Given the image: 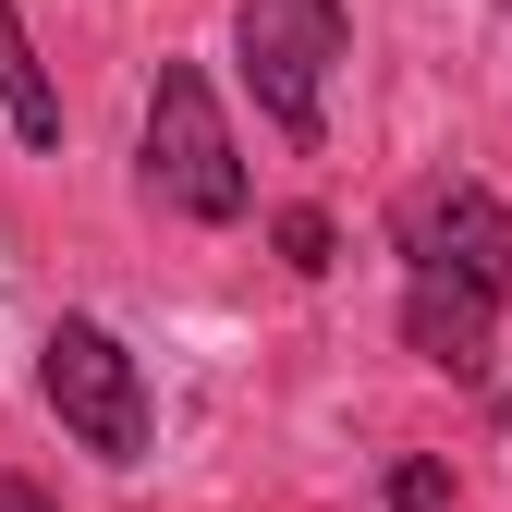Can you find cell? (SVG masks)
Returning <instances> with one entry per match:
<instances>
[{
  "label": "cell",
  "mask_w": 512,
  "mask_h": 512,
  "mask_svg": "<svg viewBox=\"0 0 512 512\" xmlns=\"http://www.w3.org/2000/svg\"><path fill=\"white\" fill-rule=\"evenodd\" d=\"M135 171H147V196H159L171 220H208V232L256 208V171H244V147H232V110H220V86L196 74V61H159Z\"/></svg>",
  "instance_id": "6da1fadb"
},
{
  "label": "cell",
  "mask_w": 512,
  "mask_h": 512,
  "mask_svg": "<svg viewBox=\"0 0 512 512\" xmlns=\"http://www.w3.org/2000/svg\"><path fill=\"white\" fill-rule=\"evenodd\" d=\"M354 49V13L342 0H232V74L256 86L281 147H317L330 135V74Z\"/></svg>",
  "instance_id": "7a4b0ae2"
},
{
  "label": "cell",
  "mask_w": 512,
  "mask_h": 512,
  "mask_svg": "<svg viewBox=\"0 0 512 512\" xmlns=\"http://www.w3.org/2000/svg\"><path fill=\"white\" fill-rule=\"evenodd\" d=\"M37 403L61 415V439H86L98 464H147V439H159L147 366L122 354L98 317H49V342H37Z\"/></svg>",
  "instance_id": "3957f363"
},
{
  "label": "cell",
  "mask_w": 512,
  "mask_h": 512,
  "mask_svg": "<svg viewBox=\"0 0 512 512\" xmlns=\"http://www.w3.org/2000/svg\"><path fill=\"white\" fill-rule=\"evenodd\" d=\"M391 256L403 269H464V281L512 293V208L476 171H427V183L391 196Z\"/></svg>",
  "instance_id": "277c9868"
},
{
  "label": "cell",
  "mask_w": 512,
  "mask_h": 512,
  "mask_svg": "<svg viewBox=\"0 0 512 512\" xmlns=\"http://www.w3.org/2000/svg\"><path fill=\"white\" fill-rule=\"evenodd\" d=\"M500 305H512V293H488V281H464V269H403V342H415L439 378H488Z\"/></svg>",
  "instance_id": "5b68a950"
},
{
  "label": "cell",
  "mask_w": 512,
  "mask_h": 512,
  "mask_svg": "<svg viewBox=\"0 0 512 512\" xmlns=\"http://www.w3.org/2000/svg\"><path fill=\"white\" fill-rule=\"evenodd\" d=\"M0 122L49 159L61 147V86H49V61H37V37H25V13L0 0Z\"/></svg>",
  "instance_id": "8992f818"
},
{
  "label": "cell",
  "mask_w": 512,
  "mask_h": 512,
  "mask_svg": "<svg viewBox=\"0 0 512 512\" xmlns=\"http://www.w3.org/2000/svg\"><path fill=\"white\" fill-rule=\"evenodd\" d=\"M269 232H281V256H293V269H305V281H317V269H330V256H342V232H330V220H317V208H281Z\"/></svg>",
  "instance_id": "52a82bcc"
},
{
  "label": "cell",
  "mask_w": 512,
  "mask_h": 512,
  "mask_svg": "<svg viewBox=\"0 0 512 512\" xmlns=\"http://www.w3.org/2000/svg\"><path fill=\"white\" fill-rule=\"evenodd\" d=\"M439 500H452V476H439V464H427V452H415V464H403V476H391V500H378V512H439Z\"/></svg>",
  "instance_id": "ba28073f"
},
{
  "label": "cell",
  "mask_w": 512,
  "mask_h": 512,
  "mask_svg": "<svg viewBox=\"0 0 512 512\" xmlns=\"http://www.w3.org/2000/svg\"><path fill=\"white\" fill-rule=\"evenodd\" d=\"M0 512H61V500H49L37 476H0Z\"/></svg>",
  "instance_id": "9c48e42d"
},
{
  "label": "cell",
  "mask_w": 512,
  "mask_h": 512,
  "mask_svg": "<svg viewBox=\"0 0 512 512\" xmlns=\"http://www.w3.org/2000/svg\"><path fill=\"white\" fill-rule=\"evenodd\" d=\"M500 13H512V0H500Z\"/></svg>",
  "instance_id": "30bf717a"
}]
</instances>
